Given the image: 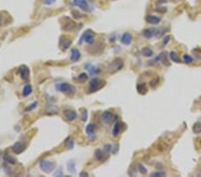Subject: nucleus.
Instances as JSON below:
<instances>
[{
  "instance_id": "1",
  "label": "nucleus",
  "mask_w": 201,
  "mask_h": 177,
  "mask_svg": "<svg viewBox=\"0 0 201 177\" xmlns=\"http://www.w3.org/2000/svg\"><path fill=\"white\" fill-rule=\"evenodd\" d=\"M105 85V81L99 79V78H93L89 81V91L90 92H96L100 89L104 88Z\"/></svg>"
},
{
  "instance_id": "2",
  "label": "nucleus",
  "mask_w": 201,
  "mask_h": 177,
  "mask_svg": "<svg viewBox=\"0 0 201 177\" xmlns=\"http://www.w3.org/2000/svg\"><path fill=\"white\" fill-rule=\"evenodd\" d=\"M123 67V61L121 58H116L108 65L107 71L110 74H114V73L118 72V71L122 70Z\"/></svg>"
},
{
  "instance_id": "3",
  "label": "nucleus",
  "mask_w": 201,
  "mask_h": 177,
  "mask_svg": "<svg viewBox=\"0 0 201 177\" xmlns=\"http://www.w3.org/2000/svg\"><path fill=\"white\" fill-rule=\"evenodd\" d=\"M56 164L55 162H51V161H48V160H41L40 162V167L42 171H44L45 173H51L55 169Z\"/></svg>"
},
{
  "instance_id": "4",
  "label": "nucleus",
  "mask_w": 201,
  "mask_h": 177,
  "mask_svg": "<svg viewBox=\"0 0 201 177\" xmlns=\"http://www.w3.org/2000/svg\"><path fill=\"white\" fill-rule=\"evenodd\" d=\"M72 5L79 7L80 9H81L82 11H85V12H91L93 9V7L89 4L87 0H73Z\"/></svg>"
},
{
  "instance_id": "5",
  "label": "nucleus",
  "mask_w": 201,
  "mask_h": 177,
  "mask_svg": "<svg viewBox=\"0 0 201 177\" xmlns=\"http://www.w3.org/2000/svg\"><path fill=\"white\" fill-rule=\"evenodd\" d=\"M83 41H85L87 44H92L94 42V32L91 30H87L84 31L79 40V44H81Z\"/></svg>"
},
{
  "instance_id": "6",
  "label": "nucleus",
  "mask_w": 201,
  "mask_h": 177,
  "mask_svg": "<svg viewBox=\"0 0 201 177\" xmlns=\"http://www.w3.org/2000/svg\"><path fill=\"white\" fill-rule=\"evenodd\" d=\"M55 90L63 92V93H73V90H75V88L73 86H72L71 84L67 83V82H61V83H56L55 84Z\"/></svg>"
},
{
  "instance_id": "7",
  "label": "nucleus",
  "mask_w": 201,
  "mask_h": 177,
  "mask_svg": "<svg viewBox=\"0 0 201 177\" xmlns=\"http://www.w3.org/2000/svg\"><path fill=\"white\" fill-rule=\"evenodd\" d=\"M19 74L21 76V78L24 81H28L29 77H30V69L28 68V66L22 65L19 67Z\"/></svg>"
},
{
  "instance_id": "8",
  "label": "nucleus",
  "mask_w": 201,
  "mask_h": 177,
  "mask_svg": "<svg viewBox=\"0 0 201 177\" xmlns=\"http://www.w3.org/2000/svg\"><path fill=\"white\" fill-rule=\"evenodd\" d=\"M64 115L68 121H74L77 118V113L72 109H65L64 111Z\"/></svg>"
},
{
  "instance_id": "9",
  "label": "nucleus",
  "mask_w": 201,
  "mask_h": 177,
  "mask_svg": "<svg viewBox=\"0 0 201 177\" xmlns=\"http://www.w3.org/2000/svg\"><path fill=\"white\" fill-rule=\"evenodd\" d=\"M157 31V30L155 29V28H148V29H145L142 31V35L146 39H151V38L156 36Z\"/></svg>"
},
{
  "instance_id": "10",
  "label": "nucleus",
  "mask_w": 201,
  "mask_h": 177,
  "mask_svg": "<svg viewBox=\"0 0 201 177\" xmlns=\"http://www.w3.org/2000/svg\"><path fill=\"white\" fill-rule=\"evenodd\" d=\"M26 149V146L24 144H22L21 142H16L13 145V147H12V149H13V151L15 153V154L19 155L21 154V153H22L23 151L25 150Z\"/></svg>"
},
{
  "instance_id": "11",
  "label": "nucleus",
  "mask_w": 201,
  "mask_h": 177,
  "mask_svg": "<svg viewBox=\"0 0 201 177\" xmlns=\"http://www.w3.org/2000/svg\"><path fill=\"white\" fill-rule=\"evenodd\" d=\"M132 35L130 33V32H124L122 37H121V42L123 44V45H130L132 43Z\"/></svg>"
},
{
  "instance_id": "12",
  "label": "nucleus",
  "mask_w": 201,
  "mask_h": 177,
  "mask_svg": "<svg viewBox=\"0 0 201 177\" xmlns=\"http://www.w3.org/2000/svg\"><path fill=\"white\" fill-rule=\"evenodd\" d=\"M84 67H85V69L88 71V72L89 73L90 75L95 76V75H97V74L99 73V69H98L97 66L93 65H91V64H86V65H84Z\"/></svg>"
},
{
  "instance_id": "13",
  "label": "nucleus",
  "mask_w": 201,
  "mask_h": 177,
  "mask_svg": "<svg viewBox=\"0 0 201 177\" xmlns=\"http://www.w3.org/2000/svg\"><path fill=\"white\" fill-rule=\"evenodd\" d=\"M146 21H147V22L150 23V24L157 25L161 22V18L158 16H156V15H148L146 16Z\"/></svg>"
},
{
  "instance_id": "14",
  "label": "nucleus",
  "mask_w": 201,
  "mask_h": 177,
  "mask_svg": "<svg viewBox=\"0 0 201 177\" xmlns=\"http://www.w3.org/2000/svg\"><path fill=\"white\" fill-rule=\"evenodd\" d=\"M95 158H96V159L98 160V161H99V162H105L106 159H107V156L105 155V153L103 151V150H101V149H97L96 151H95Z\"/></svg>"
},
{
  "instance_id": "15",
  "label": "nucleus",
  "mask_w": 201,
  "mask_h": 177,
  "mask_svg": "<svg viewBox=\"0 0 201 177\" xmlns=\"http://www.w3.org/2000/svg\"><path fill=\"white\" fill-rule=\"evenodd\" d=\"M113 118H114V115L109 111H105L102 114V119L105 124H110L113 121Z\"/></svg>"
},
{
  "instance_id": "16",
  "label": "nucleus",
  "mask_w": 201,
  "mask_h": 177,
  "mask_svg": "<svg viewBox=\"0 0 201 177\" xmlns=\"http://www.w3.org/2000/svg\"><path fill=\"white\" fill-rule=\"evenodd\" d=\"M80 58V53L77 49H73L71 50V56H70L71 60L73 62H77L79 61Z\"/></svg>"
},
{
  "instance_id": "17",
  "label": "nucleus",
  "mask_w": 201,
  "mask_h": 177,
  "mask_svg": "<svg viewBox=\"0 0 201 177\" xmlns=\"http://www.w3.org/2000/svg\"><path fill=\"white\" fill-rule=\"evenodd\" d=\"M121 130H122V123L121 122H117L115 123L114 128H113V136L116 137L118 134L121 133Z\"/></svg>"
},
{
  "instance_id": "18",
  "label": "nucleus",
  "mask_w": 201,
  "mask_h": 177,
  "mask_svg": "<svg viewBox=\"0 0 201 177\" xmlns=\"http://www.w3.org/2000/svg\"><path fill=\"white\" fill-rule=\"evenodd\" d=\"M141 53H142V55L146 57H152L154 56V51L148 48V47H145V48L142 49V50H141Z\"/></svg>"
},
{
  "instance_id": "19",
  "label": "nucleus",
  "mask_w": 201,
  "mask_h": 177,
  "mask_svg": "<svg viewBox=\"0 0 201 177\" xmlns=\"http://www.w3.org/2000/svg\"><path fill=\"white\" fill-rule=\"evenodd\" d=\"M137 90L139 94H141V95H144V94L147 93L148 89L145 83H139L137 85Z\"/></svg>"
},
{
  "instance_id": "20",
  "label": "nucleus",
  "mask_w": 201,
  "mask_h": 177,
  "mask_svg": "<svg viewBox=\"0 0 201 177\" xmlns=\"http://www.w3.org/2000/svg\"><path fill=\"white\" fill-rule=\"evenodd\" d=\"M169 57L171 58V60L174 63H177V64H179V63H182V60L180 59V57L178 56V55H177L174 51H171L170 54H169Z\"/></svg>"
},
{
  "instance_id": "21",
  "label": "nucleus",
  "mask_w": 201,
  "mask_h": 177,
  "mask_svg": "<svg viewBox=\"0 0 201 177\" xmlns=\"http://www.w3.org/2000/svg\"><path fill=\"white\" fill-rule=\"evenodd\" d=\"M67 168L68 171L72 174H75L76 173V166H75V163L73 161H69L67 164Z\"/></svg>"
},
{
  "instance_id": "22",
  "label": "nucleus",
  "mask_w": 201,
  "mask_h": 177,
  "mask_svg": "<svg viewBox=\"0 0 201 177\" xmlns=\"http://www.w3.org/2000/svg\"><path fill=\"white\" fill-rule=\"evenodd\" d=\"M32 92V88L30 84H27L24 86V88H23V90H22V95L23 97H27L29 96L30 94H31Z\"/></svg>"
},
{
  "instance_id": "23",
  "label": "nucleus",
  "mask_w": 201,
  "mask_h": 177,
  "mask_svg": "<svg viewBox=\"0 0 201 177\" xmlns=\"http://www.w3.org/2000/svg\"><path fill=\"white\" fill-rule=\"evenodd\" d=\"M192 131L195 134H198L201 133V123L200 122H197L193 124Z\"/></svg>"
},
{
  "instance_id": "24",
  "label": "nucleus",
  "mask_w": 201,
  "mask_h": 177,
  "mask_svg": "<svg viewBox=\"0 0 201 177\" xmlns=\"http://www.w3.org/2000/svg\"><path fill=\"white\" fill-rule=\"evenodd\" d=\"M64 144H65V146H66V148L68 149H72L73 148V146H74V142H73V140L71 138V137H68L67 139H66V140L64 141Z\"/></svg>"
},
{
  "instance_id": "25",
  "label": "nucleus",
  "mask_w": 201,
  "mask_h": 177,
  "mask_svg": "<svg viewBox=\"0 0 201 177\" xmlns=\"http://www.w3.org/2000/svg\"><path fill=\"white\" fill-rule=\"evenodd\" d=\"M94 130H95V124H89L86 126V129H85V131H86V133L88 135H92L94 133Z\"/></svg>"
},
{
  "instance_id": "26",
  "label": "nucleus",
  "mask_w": 201,
  "mask_h": 177,
  "mask_svg": "<svg viewBox=\"0 0 201 177\" xmlns=\"http://www.w3.org/2000/svg\"><path fill=\"white\" fill-rule=\"evenodd\" d=\"M182 60H183V62L185 63V64H191L192 62H193V58H192V56H190V55H188V54H184L183 55V56H182Z\"/></svg>"
},
{
  "instance_id": "27",
  "label": "nucleus",
  "mask_w": 201,
  "mask_h": 177,
  "mask_svg": "<svg viewBox=\"0 0 201 177\" xmlns=\"http://www.w3.org/2000/svg\"><path fill=\"white\" fill-rule=\"evenodd\" d=\"M4 159H5V161H6V162L10 163V164H15V163L17 162V160H16L15 158L11 157L10 155H5Z\"/></svg>"
},
{
  "instance_id": "28",
  "label": "nucleus",
  "mask_w": 201,
  "mask_h": 177,
  "mask_svg": "<svg viewBox=\"0 0 201 177\" xmlns=\"http://www.w3.org/2000/svg\"><path fill=\"white\" fill-rule=\"evenodd\" d=\"M72 15H73V17L74 19H80V18H82V17H85L84 15L80 14V12H78V11H76V10L72 11Z\"/></svg>"
},
{
  "instance_id": "29",
  "label": "nucleus",
  "mask_w": 201,
  "mask_h": 177,
  "mask_svg": "<svg viewBox=\"0 0 201 177\" xmlns=\"http://www.w3.org/2000/svg\"><path fill=\"white\" fill-rule=\"evenodd\" d=\"M158 82H159V78H158V77H156V78L152 79V80L149 81V85H150L151 88H156L157 85L158 84Z\"/></svg>"
},
{
  "instance_id": "30",
  "label": "nucleus",
  "mask_w": 201,
  "mask_h": 177,
  "mask_svg": "<svg viewBox=\"0 0 201 177\" xmlns=\"http://www.w3.org/2000/svg\"><path fill=\"white\" fill-rule=\"evenodd\" d=\"M37 106H38V102H33L31 105H30V106H28V107L25 108V112H29V111H31V110H33V109H35L37 108Z\"/></svg>"
},
{
  "instance_id": "31",
  "label": "nucleus",
  "mask_w": 201,
  "mask_h": 177,
  "mask_svg": "<svg viewBox=\"0 0 201 177\" xmlns=\"http://www.w3.org/2000/svg\"><path fill=\"white\" fill-rule=\"evenodd\" d=\"M87 79H88V75H87V74H85V73H82V74H80L78 76V81H80V82H84V81H86Z\"/></svg>"
},
{
  "instance_id": "32",
  "label": "nucleus",
  "mask_w": 201,
  "mask_h": 177,
  "mask_svg": "<svg viewBox=\"0 0 201 177\" xmlns=\"http://www.w3.org/2000/svg\"><path fill=\"white\" fill-rule=\"evenodd\" d=\"M138 167H139V171L140 172V174H148V170L144 166H142L141 164H139Z\"/></svg>"
},
{
  "instance_id": "33",
  "label": "nucleus",
  "mask_w": 201,
  "mask_h": 177,
  "mask_svg": "<svg viewBox=\"0 0 201 177\" xmlns=\"http://www.w3.org/2000/svg\"><path fill=\"white\" fill-rule=\"evenodd\" d=\"M164 175H165V173L161 172V171H157V172H154L151 174V176H153V177H162Z\"/></svg>"
},
{
  "instance_id": "34",
  "label": "nucleus",
  "mask_w": 201,
  "mask_h": 177,
  "mask_svg": "<svg viewBox=\"0 0 201 177\" xmlns=\"http://www.w3.org/2000/svg\"><path fill=\"white\" fill-rule=\"evenodd\" d=\"M170 40H171V36H169V35H167V36H165L164 40H163V43H162V46L163 47H165L169 42H170Z\"/></svg>"
},
{
  "instance_id": "35",
  "label": "nucleus",
  "mask_w": 201,
  "mask_h": 177,
  "mask_svg": "<svg viewBox=\"0 0 201 177\" xmlns=\"http://www.w3.org/2000/svg\"><path fill=\"white\" fill-rule=\"evenodd\" d=\"M83 110V112H82V115H81V119L83 122H86L87 121V118H88V111L86 109H82Z\"/></svg>"
},
{
  "instance_id": "36",
  "label": "nucleus",
  "mask_w": 201,
  "mask_h": 177,
  "mask_svg": "<svg viewBox=\"0 0 201 177\" xmlns=\"http://www.w3.org/2000/svg\"><path fill=\"white\" fill-rule=\"evenodd\" d=\"M71 44H72L71 40H65V41H64V46H63V49H64V50L68 49L70 48V47H71Z\"/></svg>"
},
{
  "instance_id": "37",
  "label": "nucleus",
  "mask_w": 201,
  "mask_h": 177,
  "mask_svg": "<svg viewBox=\"0 0 201 177\" xmlns=\"http://www.w3.org/2000/svg\"><path fill=\"white\" fill-rule=\"evenodd\" d=\"M156 11H158L159 13L164 14V13H166L167 8H166V7H164V6H158L156 8Z\"/></svg>"
},
{
  "instance_id": "38",
  "label": "nucleus",
  "mask_w": 201,
  "mask_h": 177,
  "mask_svg": "<svg viewBox=\"0 0 201 177\" xmlns=\"http://www.w3.org/2000/svg\"><path fill=\"white\" fill-rule=\"evenodd\" d=\"M104 149L107 152V153H110V152H112V149H113V146L111 145V144H105V146H104Z\"/></svg>"
},
{
  "instance_id": "39",
  "label": "nucleus",
  "mask_w": 201,
  "mask_h": 177,
  "mask_svg": "<svg viewBox=\"0 0 201 177\" xmlns=\"http://www.w3.org/2000/svg\"><path fill=\"white\" fill-rule=\"evenodd\" d=\"M55 2V0H44V4L48 5V6H51Z\"/></svg>"
},
{
  "instance_id": "40",
  "label": "nucleus",
  "mask_w": 201,
  "mask_h": 177,
  "mask_svg": "<svg viewBox=\"0 0 201 177\" xmlns=\"http://www.w3.org/2000/svg\"><path fill=\"white\" fill-rule=\"evenodd\" d=\"M168 1V0H157L156 3H157V6H160L162 4H164V3H166Z\"/></svg>"
},
{
  "instance_id": "41",
  "label": "nucleus",
  "mask_w": 201,
  "mask_h": 177,
  "mask_svg": "<svg viewBox=\"0 0 201 177\" xmlns=\"http://www.w3.org/2000/svg\"><path fill=\"white\" fill-rule=\"evenodd\" d=\"M62 176L63 175V171H62V169H61V167H60V169H59V172H58V170H57V172L55 174V176Z\"/></svg>"
},
{
  "instance_id": "42",
  "label": "nucleus",
  "mask_w": 201,
  "mask_h": 177,
  "mask_svg": "<svg viewBox=\"0 0 201 177\" xmlns=\"http://www.w3.org/2000/svg\"><path fill=\"white\" fill-rule=\"evenodd\" d=\"M115 39H116V36H115V34H113L112 36L110 37V41L111 42H114V40H115Z\"/></svg>"
},
{
  "instance_id": "43",
  "label": "nucleus",
  "mask_w": 201,
  "mask_h": 177,
  "mask_svg": "<svg viewBox=\"0 0 201 177\" xmlns=\"http://www.w3.org/2000/svg\"><path fill=\"white\" fill-rule=\"evenodd\" d=\"M88 175H89V174L87 172H81L80 174V176H88Z\"/></svg>"
},
{
  "instance_id": "44",
  "label": "nucleus",
  "mask_w": 201,
  "mask_h": 177,
  "mask_svg": "<svg viewBox=\"0 0 201 177\" xmlns=\"http://www.w3.org/2000/svg\"><path fill=\"white\" fill-rule=\"evenodd\" d=\"M1 21H2V19H1V15H0V25L2 24V22Z\"/></svg>"
}]
</instances>
